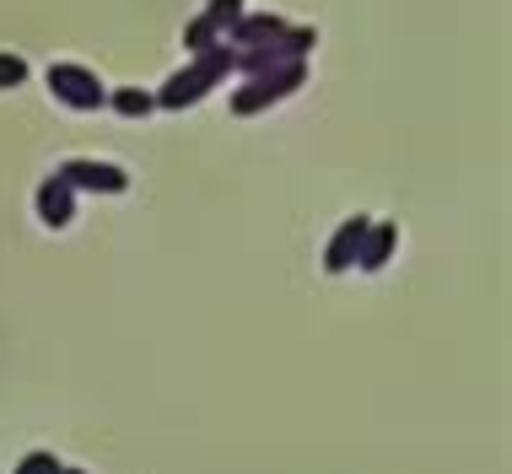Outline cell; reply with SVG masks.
Segmentation results:
<instances>
[{
    "label": "cell",
    "mask_w": 512,
    "mask_h": 474,
    "mask_svg": "<svg viewBox=\"0 0 512 474\" xmlns=\"http://www.w3.org/2000/svg\"><path fill=\"white\" fill-rule=\"evenodd\" d=\"M232 71V44H216V49H205L195 54V65H184L162 92H151L157 97V108H168V114H184V108H195L200 97H211L216 92V81Z\"/></svg>",
    "instance_id": "1"
},
{
    "label": "cell",
    "mask_w": 512,
    "mask_h": 474,
    "mask_svg": "<svg viewBox=\"0 0 512 474\" xmlns=\"http://www.w3.org/2000/svg\"><path fill=\"white\" fill-rule=\"evenodd\" d=\"M227 44H232V54H243V49H275V44H292V49H302L308 54L313 44H318V33L313 27H297V22H286V17H275V11H259V17H243L227 27Z\"/></svg>",
    "instance_id": "2"
},
{
    "label": "cell",
    "mask_w": 512,
    "mask_h": 474,
    "mask_svg": "<svg viewBox=\"0 0 512 474\" xmlns=\"http://www.w3.org/2000/svg\"><path fill=\"white\" fill-rule=\"evenodd\" d=\"M302 81H308V65H302V60L275 65V71H265V76H248V87H238V97H232V114H238V119L265 114V108H275L281 97L302 92Z\"/></svg>",
    "instance_id": "3"
},
{
    "label": "cell",
    "mask_w": 512,
    "mask_h": 474,
    "mask_svg": "<svg viewBox=\"0 0 512 474\" xmlns=\"http://www.w3.org/2000/svg\"><path fill=\"white\" fill-rule=\"evenodd\" d=\"M44 81H49V92L60 97L71 114H98V108H108V87L98 81V71H92V65L54 60L49 71H44Z\"/></svg>",
    "instance_id": "4"
},
{
    "label": "cell",
    "mask_w": 512,
    "mask_h": 474,
    "mask_svg": "<svg viewBox=\"0 0 512 474\" xmlns=\"http://www.w3.org/2000/svg\"><path fill=\"white\" fill-rule=\"evenodd\" d=\"M60 178L71 184L76 194H124L130 189V173L114 162H87V157H71L60 167Z\"/></svg>",
    "instance_id": "5"
},
{
    "label": "cell",
    "mask_w": 512,
    "mask_h": 474,
    "mask_svg": "<svg viewBox=\"0 0 512 474\" xmlns=\"http://www.w3.org/2000/svg\"><path fill=\"white\" fill-rule=\"evenodd\" d=\"M367 227H372V216H345L340 227H335V237H329V248H324V270L329 275H345V270H356V248H362V237H367Z\"/></svg>",
    "instance_id": "6"
},
{
    "label": "cell",
    "mask_w": 512,
    "mask_h": 474,
    "mask_svg": "<svg viewBox=\"0 0 512 474\" xmlns=\"http://www.w3.org/2000/svg\"><path fill=\"white\" fill-rule=\"evenodd\" d=\"M33 211H38V221H44V227H71L76 221V189L65 184L60 173H49L44 184H38V200H33Z\"/></svg>",
    "instance_id": "7"
},
{
    "label": "cell",
    "mask_w": 512,
    "mask_h": 474,
    "mask_svg": "<svg viewBox=\"0 0 512 474\" xmlns=\"http://www.w3.org/2000/svg\"><path fill=\"white\" fill-rule=\"evenodd\" d=\"M394 248H399V227H394V221H372L367 237H362V248H356V270L378 275L383 264L394 259Z\"/></svg>",
    "instance_id": "8"
},
{
    "label": "cell",
    "mask_w": 512,
    "mask_h": 474,
    "mask_svg": "<svg viewBox=\"0 0 512 474\" xmlns=\"http://www.w3.org/2000/svg\"><path fill=\"white\" fill-rule=\"evenodd\" d=\"M108 108L124 114V119H151V114H157V97L141 92V87H114V92H108Z\"/></svg>",
    "instance_id": "9"
},
{
    "label": "cell",
    "mask_w": 512,
    "mask_h": 474,
    "mask_svg": "<svg viewBox=\"0 0 512 474\" xmlns=\"http://www.w3.org/2000/svg\"><path fill=\"white\" fill-rule=\"evenodd\" d=\"M200 17L211 22L216 33H227V27L243 17V0H205V11H200Z\"/></svg>",
    "instance_id": "10"
},
{
    "label": "cell",
    "mask_w": 512,
    "mask_h": 474,
    "mask_svg": "<svg viewBox=\"0 0 512 474\" xmlns=\"http://www.w3.org/2000/svg\"><path fill=\"white\" fill-rule=\"evenodd\" d=\"M216 44H221V33H216L205 17L189 22V33H184V49H189V54H205V49H216Z\"/></svg>",
    "instance_id": "11"
},
{
    "label": "cell",
    "mask_w": 512,
    "mask_h": 474,
    "mask_svg": "<svg viewBox=\"0 0 512 474\" xmlns=\"http://www.w3.org/2000/svg\"><path fill=\"white\" fill-rule=\"evenodd\" d=\"M11 474H65V464H60L54 453H44V448H38V453H27V458H22V464L11 469Z\"/></svg>",
    "instance_id": "12"
},
{
    "label": "cell",
    "mask_w": 512,
    "mask_h": 474,
    "mask_svg": "<svg viewBox=\"0 0 512 474\" xmlns=\"http://www.w3.org/2000/svg\"><path fill=\"white\" fill-rule=\"evenodd\" d=\"M22 81H27V60H22V54H6V49H0V92H6V87H22Z\"/></svg>",
    "instance_id": "13"
},
{
    "label": "cell",
    "mask_w": 512,
    "mask_h": 474,
    "mask_svg": "<svg viewBox=\"0 0 512 474\" xmlns=\"http://www.w3.org/2000/svg\"><path fill=\"white\" fill-rule=\"evenodd\" d=\"M65 474H87V469H65Z\"/></svg>",
    "instance_id": "14"
}]
</instances>
